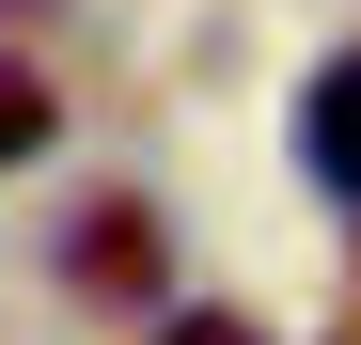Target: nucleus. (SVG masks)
<instances>
[{
    "label": "nucleus",
    "instance_id": "f257e3e1",
    "mask_svg": "<svg viewBox=\"0 0 361 345\" xmlns=\"http://www.w3.org/2000/svg\"><path fill=\"white\" fill-rule=\"evenodd\" d=\"M298 157H314L330 204H361V47H345V63H314V94H298Z\"/></svg>",
    "mask_w": 361,
    "mask_h": 345
},
{
    "label": "nucleus",
    "instance_id": "f03ea898",
    "mask_svg": "<svg viewBox=\"0 0 361 345\" xmlns=\"http://www.w3.org/2000/svg\"><path fill=\"white\" fill-rule=\"evenodd\" d=\"M79 282H94V299H142V282H157V220L142 204H94L79 220Z\"/></svg>",
    "mask_w": 361,
    "mask_h": 345
},
{
    "label": "nucleus",
    "instance_id": "7ed1b4c3",
    "mask_svg": "<svg viewBox=\"0 0 361 345\" xmlns=\"http://www.w3.org/2000/svg\"><path fill=\"white\" fill-rule=\"evenodd\" d=\"M47 126H63V110H47V79H32V63H0V172H16Z\"/></svg>",
    "mask_w": 361,
    "mask_h": 345
},
{
    "label": "nucleus",
    "instance_id": "20e7f679",
    "mask_svg": "<svg viewBox=\"0 0 361 345\" xmlns=\"http://www.w3.org/2000/svg\"><path fill=\"white\" fill-rule=\"evenodd\" d=\"M157 345H267L252 314H157Z\"/></svg>",
    "mask_w": 361,
    "mask_h": 345
}]
</instances>
